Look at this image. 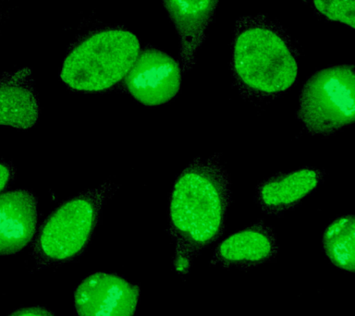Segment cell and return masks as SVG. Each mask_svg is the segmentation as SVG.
<instances>
[{
  "instance_id": "obj_1",
  "label": "cell",
  "mask_w": 355,
  "mask_h": 316,
  "mask_svg": "<svg viewBox=\"0 0 355 316\" xmlns=\"http://www.w3.org/2000/svg\"><path fill=\"white\" fill-rule=\"evenodd\" d=\"M230 198V177L219 154L196 158L177 177L169 201V232L178 273L187 274L197 255L223 234Z\"/></svg>"
},
{
  "instance_id": "obj_2",
  "label": "cell",
  "mask_w": 355,
  "mask_h": 316,
  "mask_svg": "<svg viewBox=\"0 0 355 316\" xmlns=\"http://www.w3.org/2000/svg\"><path fill=\"white\" fill-rule=\"evenodd\" d=\"M230 67L243 96H276L298 78V51L279 21L265 14L247 15L235 24Z\"/></svg>"
},
{
  "instance_id": "obj_3",
  "label": "cell",
  "mask_w": 355,
  "mask_h": 316,
  "mask_svg": "<svg viewBox=\"0 0 355 316\" xmlns=\"http://www.w3.org/2000/svg\"><path fill=\"white\" fill-rule=\"evenodd\" d=\"M140 50L137 36L126 28L92 30L69 49L60 79L72 91L80 93L110 91L121 85Z\"/></svg>"
},
{
  "instance_id": "obj_4",
  "label": "cell",
  "mask_w": 355,
  "mask_h": 316,
  "mask_svg": "<svg viewBox=\"0 0 355 316\" xmlns=\"http://www.w3.org/2000/svg\"><path fill=\"white\" fill-rule=\"evenodd\" d=\"M115 183L83 191L63 202L42 223L33 240V256L40 265H58L80 255L90 243Z\"/></svg>"
},
{
  "instance_id": "obj_5",
  "label": "cell",
  "mask_w": 355,
  "mask_h": 316,
  "mask_svg": "<svg viewBox=\"0 0 355 316\" xmlns=\"http://www.w3.org/2000/svg\"><path fill=\"white\" fill-rule=\"evenodd\" d=\"M354 66L329 67L305 82L297 116L311 134L329 136L354 123Z\"/></svg>"
},
{
  "instance_id": "obj_6",
  "label": "cell",
  "mask_w": 355,
  "mask_h": 316,
  "mask_svg": "<svg viewBox=\"0 0 355 316\" xmlns=\"http://www.w3.org/2000/svg\"><path fill=\"white\" fill-rule=\"evenodd\" d=\"M179 61L162 50L147 46L121 85L123 91L146 107H157L171 101L182 86Z\"/></svg>"
},
{
  "instance_id": "obj_7",
  "label": "cell",
  "mask_w": 355,
  "mask_h": 316,
  "mask_svg": "<svg viewBox=\"0 0 355 316\" xmlns=\"http://www.w3.org/2000/svg\"><path fill=\"white\" fill-rule=\"evenodd\" d=\"M140 287L119 274L96 272L85 277L74 294L78 316H135Z\"/></svg>"
},
{
  "instance_id": "obj_8",
  "label": "cell",
  "mask_w": 355,
  "mask_h": 316,
  "mask_svg": "<svg viewBox=\"0 0 355 316\" xmlns=\"http://www.w3.org/2000/svg\"><path fill=\"white\" fill-rule=\"evenodd\" d=\"M180 39V65L182 73L196 64L197 51L218 10L219 0H162Z\"/></svg>"
},
{
  "instance_id": "obj_9",
  "label": "cell",
  "mask_w": 355,
  "mask_h": 316,
  "mask_svg": "<svg viewBox=\"0 0 355 316\" xmlns=\"http://www.w3.org/2000/svg\"><path fill=\"white\" fill-rule=\"evenodd\" d=\"M38 202L29 190L0 193V256L15 254L33 240L37 231Z\"/></svg>"
},
{
  "instance_id": "obj_10",
  "label": "cell",
  "mask_w": 355,
  "mask_h": 316,
  "mask_svg": "<svg viewBox=\"0 0 355 316\" xmlns=\"http://www.w3.org/2000/svg\"><path fill=\"white\" fill-rule=\"evenodd\" d=\"M279 246L270 227L258 222L230 235L216 246L214 262L224 268L241 270L274 262Z\"/></svg>"
},
{
  "instance_id": "obj_11",
  "label": "cell",
  "mask_w": 355,
  "mask_h": 316,
  "mask_svg": "<svg viewBox=\"0 0 355 316\" xmlns=\"http://www.w3.org/2000/svg\"><path fill=\"white\" fill-rule=\"evenodd\" d=\"M39 116L32 71L21 68L0 75V125L28 130L37 123Z\"/></svg>"
},
{
  "instance_id": "obj_12",
  "label": "cell",
  "mask_w": 355,
  "mask_h": 316,
  "mask_svg": "<svg viewBox=\"0 0 355 316\" xmlns=\"http://www.w3.org/2000/svg\"><path fill=\"white\" fill-rule=\"evenodd\" d=\"M322 179L323 172L311 168L275 175L257 186L258 204L268 215L291 209L312 193Z\"/></svg>"
},
{
  "instance_id": "obj_13",
  "label": "cell",
  "mask_w": 355,
  "mask_h": 316,
  "mask_svg": "<svg viewBox=\"0 0 355 316\" xmlns=\"http://www.w3.org/2000/svg\"><path fill=\"white\" fill-rule=\"evenodd\" d=\"M323 248L336 267L349 273L355 271V219L354 216L335 219L323 235Z\"/></svg>"
},
{
  "instance_id": "obj_14",
  "label": "cell",
  "mask_w": 355,
  "mask_h": 316,
  "mask_svg": "<svg viewBox=\"0 0 355 316\" xmlns=\"http://www.w3.org/2000/svg\"><path fill=\"white\" fill-rule=\"evenodd\" d=\"M313 7L324 18L355 28V0H312Z\"/></svg>"
},
{
  "instance_id": "obj_15",
  "label": "cell",
  "mask_w": 355,
  "mask_h": 316,
  "mask_svg": "<svg viewBox=\"0 0 355 316\" xmlns=\"http://www.w3.org/2000/svg\"><path fill=\"white\" fill-rule=\"evenodd\" d=\"M16 175V169L10 162L0 160V193L7 188Z\"/></svg>"
},
{
  "instance_id": "obj_16",
  "label": "cell",
  "mask_w": 355,
  "mask_h": 316,
  "mask_svg": "<svg viewBox=\"0 0 355 316\" xmlns=\"http://www.w3.org/2000/svg\"><path fill=\"white\" fill-rule=\"evenodd\" d=\"M7 316H55L44 307H24L8 313Z\"/></svg>"
}]
</instances>
